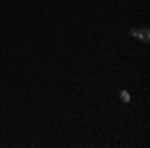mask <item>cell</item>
Returning <instances> with one entry per match:
<instances>
[{"label":"cell","mask_w":150,"mask_h":148,"mask_svg":"<svg viewBox=\"0 0 150 148\" xmlns=\"http://www.w3.org/2000/svg\"><path fill=\"white\" fill-rule=\"evenodd\" d=\"M130 34H132V36H138L142 42H148V40H150V30H148V28H140V30H138V28H132V30H130Z\"/></svg>","instance_id":"1"},{"label":"cell","mask_w":150,"mask_h":148,"mask_svg":"<svg viewBox=\"0 0 150 148\" xmlns=\"http://www.w3.org/2000/svg\"><path fill=\"white\" fill-rule=\"evenodd\" d=\"M120 98H122L124 102H130V94H128L126 90H122V92H120Z\"/></svg>","instance_id":"2"}]
</instances>
